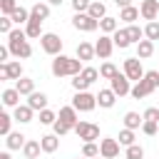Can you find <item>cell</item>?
<instances>
[{"mask_svg": "<svg viewBox=\"0 0 159 159\" xmlns=\"http://www.w3.org/2000/svg\"><path fill=\"white\" fill-rule=\"evenodd\" d=\"M40 47L47 52V55H60L62 52V40H60V35H55V32H45L42 37H40Z\"/></svg>", "mask_w": 159, "mask_h": 159, "instance_id": "obj_6", "label": "cell"}, {"mask_svg": "<svg viewBox=\"0 0 159 159\" xmlns=\"http://www.w3.org/2000/svg\"><path fill=\"white\" fill-rule=\"evenodd\" d=\"M142 124H144V117H139L137 112H127L124 114V127L127 129H139Z\"/></svg>", "mask_w": 159, "mask_h": 159, "instance_id": "obj_30", "label": "cell"}, {"mask_svg": "<svg viewBox=\"0 0 159 159\" xmlns=\"http://www.w3.org/2000/svg\"><path fill=\"white\" fill-rule=\"evenodd\" d=\"M139 12H142V17L149 20V22L157 20V15H159V0H142Z\"/></svg>", "mask_w": 159, "mask_h": 159, "instance_id": "obj_14", "label": "cell"}, {"mask_svg": "<svg viewBox=\"0 0 159 159\" xmlns=\"http://www.w3.org/2000/svg\"><path fill=\"white\" fill-rule=\"evenodd\" d=\"M124 159H144V149L139 144H129L124 152Z\"/></svg>", "mask_w": 159, "mask_h": 159, "instance_id": "obj_34", "label": "cell"}, {"mask_svg": "<svg viewBox=\"0 0 159 159\" xmlns=\"http://www.w3.org/2000/svg\"><path fill=\"white\" fill-rule=\"evenodd\" d=\"M72 87H75V92H84V89L89 87V82H87L82 75H75V80H72Z\"/></svg>", "mask_w": 159, "mask_h": 159, "instance_id": "obj_44", "label": "cell"}, {"mask_svg": "<svg viewBox=\"0 0 159 159\" xmlns=\"http://www.w3.org/2000/svg\"><path fill=\"white\" fill-rule=\"evenodd\" d=\"M99 30H102L104 35H114V32L119 30V22H117V17H109V15H104V17L99 20Z\"/></svg>", "mask_w": 159, "mask_h": 159, "instance_id": "obj_23", "label": "cell"}, {"mask_svg": "<svg viewBox=\"0 0 159 159\" xmlns=\"http://www.w3.org/2000/svg\"><path fill=\"white\" fill-rule=\"evenodd\" d=\"M0 32H2V35H10V32H12V17H10V15H2V17H0Z\"/></svg>", "mask_w": 159, "mask_h": 159, "instance_id": "obj_43", "label": "cell"}, {"mask_svg": "<svg viewBox=\"0 0 159 159\" xmlns=\"http://www.w3.org/2000/svg\"><path fill=\"white\" fill-rule=\"evenodd\" d=\"M20 77H22L20 62H2L0 65V80H20Z\"/></svg>", "mask_w": 159, "mask_h": 159, "instance_id": "obj_11", "label": "cell"}, {"mask_svg": "<svg viewBox=\"0 0 159 159\" xmlns=\"http://www.w3.org/2000/svg\"><path fill=\"white\" fill-rule=\"evenodd\" d=\"M7 47H10V55H15L17 60H27L32 55V45L27 42L25 30H12L7 35Z\"/></svg>", "mask_w": 159, "mask_h": 159, "instance_id": "obj_2", "label": "cell"}, {"mask_svg": "<svg viewBox=\"0 0 159 159\" xmlns=\"http://www.w3.org/2000/svg\"><path fill=\"white\" fill-rule=\"evenodd\" d=\"M30 12H32L35 17H40V20H47V17H50V2H35V5L30 7Z\"/></svg>", "mask_w": 159, "mask_h": 159, "instance_id": "obj_31", "label": "cell"}, {"mask_svg": "<svg viewBox=\"0 0 159 159\" xmlns=\"http://www.w3.org/2000/svg\"><path fill=\"white\" fill-rule=\"evenodd\" d=\"M142 117H144V119H149V122H159V109H157V107H147Z\"/></svg>", "mask_w": 159, "mask_h": 159, "instance_id": "obj_47", "label": "cell"}, {"mask_svg": "<svg viewBox=\"0 0 159 159\" xmlns=\"http://www.w3.org/2000/svg\"><path fill=\"white\" fill-rule=\"evenodd\" d=\"M144 37H147V40H159V22H157V20L147 22V27H144Z\"/></svg>", "mask_w": 159, "mask_h": 159, "instance_id": "obj_35", "label": "cell"}, {"mask_svg": "<svg viewBox=\"0 0 159 159\" xmlns=\"http://www.w3.org/2000/svg\"><path fill=\"white\" fill-rule=\"evenodd\" d=\"M94 159H104V157H102V154H99V157H94Z\"/></svg>", "mask_w": 159, "mask_h": 159, "instance_id": "obj_53", "label": "cell"}, {"mask_svg": "<svg viewBox=\"0 0 159 159\" xmlns=\"http://www.w3.org/2000/svg\"><path fill=\"white\" fill-rule=\"evenodd\" d=\"M52 129H55V134H57V137H65L67 132H72V127H67V124H65V122H60V119L52 124Z\"/></svg>", "mask_w": 159, "mask_h": 159, "instance_id": "obj_46", "label": "cell"}, {"mask_svg": "<svg viewBox=\"0 0 159 159\" xmlns=\"http://www.w3.org/2000/svg\"><path fill=\"white\" fill-rule=\"evenodd\" d=\"M25 32H27L30 40H40V37L45 35V32H42V20L30 12V20H27V25H25Z\"/></svg>", "mask_w": 159, "mask_h": 159, "instance_id": "obj_13", "label": "cell"}, {"mask_svg": "<svg viewBox=\"0 0 159 159\" xmlns=\"http://www.w3.org/2000/svg\"><path fill=\"white\" fill-rule=\"evenodd\" d=\"M114 102H117V94L112 92V87L109 89H99V94H97V104L99 107L109 109V107H114Z\"/></svg>", "mask_w": 159, "mask_h": 159, "instance_id": "obj_19", "label": "cell"}, {"mask_svg": "<svg viewBox=\"0 0 159 159\" xmlns=\"http://www.w3.org/2000/svg\"><path fill=\"white\" fill-rule=\"evenodd\" d=\"M72 107L77 109V112H92L94 107H97V94H92V92H75V97H72Z\"/></svg>", "mask_w": 159, "mask_h": 159, "instance_id": "obj_4", "label": "cell"}, {"mask_svg": "<svg viewBox=\"0 0 159 159\" xmlns=\"http://www.w3.org/2000/svg\"><path fill=\"white\" fill-rule=\"evenodd\" d=\"M15 89H17L20 94H32V92H35V80H30V77H20V80L15 82Z\"/></svg>", "mask_w": 159, "mask_h": 159, "instance_id": "obj_27", "label": "cell"}, {"mask_svg": "<svg viewBox=\"0 0 159 159\" xmlns=\"http://www.w3.org/2000/svg\"><path fill=\"white\" fill-rule=\"evenodd\" d=\"M132 80L124 75V72H117L112 80H109V87H112V92L117 94V97H127L129 92H132V84H129Z\"/></svg>", "mask_w": 159, "mask_h": 159, "instance_id": "obj_7", "label": "cell"}, {"mask_svg": "<svg viewBox=\"0 0 159 159\" xmlns=\"http://www.w3.org/2000/svg\"><path fill=\"white\" fill-rule=\"evenodd\" d=\"M89 2L92 0H72V7H75V12H87Z\"/></svg>", "mask_w": 159, "mask_h": 159, "instance_id": "obj_48", "label": "cell"}, {"mask_svg": "<svg viewBox=\"0 0 159 159\" xmlns=\"http://www.w3.org/2000/svg\"><path fill=\"white\" fill-rule=\"evenodd\" d=\"M32 114H35V109L30 107V104H17L15 107V122H20V124H27V122H32Z\"/></svg>", "mask_w": 159, "mask_h": 159, "instance_id": "obj_17", "label": "cell"}, {"mask_svg": "<svg viewBox=\"0 0 159 159\" xmlns=\"http://www.w3.org/2000/svg\"><path fill=\"white\" fill-rule=\"evenodd\" d=\"M27 104H30L35 112H42V109L47 107V94H45V92H32V94H27Z\"/></svg>", "mask_w": 159, "mask_h": 159, "instance_id": "obj_18", "label": "cell"}, {"mask_svg": "<svg viewBox=\"0 0 159 159\" xmlns=\"http://www.w3.org/2000/svg\"><path fill=\"white\" fill-rule=\"evenodd\" d=\"M55 122H57V114H55L52 109H47V107H45V109L40 112V124H47V127H52Z\"/></svg>", "mask_w": 159, "mask_h": 159, "instance_id": "obj_36", "label": "cell"}, {"mask_svg": "<svg viewBox=\"0 0 159 159\" xmlns=\"http://www.w3.org/2000/svg\"><path fill=\"white\" fill-rule=\"evenodd\" d=\"M75 134L80 139H84V142H94V139H99V127L92 124V122H77Z\"/></svg>", "mask_w": 159, "mask_h": 159, "instance_id": "obj_8", "label": "cell"}, {"mask_svg": "<svg viewBox=\"0 0 159 159\" xmlns=\"http://www.w3.org/2000/svg\"><path fill=\"white\" fill-rule=\"evenodd\" d=\"M80 75H82V77H84V80H87V82L92 84V82H94V80L99 77V70H94V67H84V70H82Z\"/></svg>", "mask_w": 159, "mask_h": 159, "instance_id": "obj_45", "label": "cell"}, {"mask_svg": "<svg viewBox=\"0 0 159 159\" xmlns=\"http://www.w3.org/2000/svg\"><path fill=\"white\" fill-rule=\"evenodd\" d=\"M124 75H127L132 82H139V80L144 77L142 60H139V57H129V60H124Z\"/></svg>", "mask_w": 159, "mask_h": 159, "instance_id": "obj_9", "label": "cell"}, {"mask_svg": "<svg viewBox=\"0 0 159 159\" xmlns=\"http://www.w3.org/2000/svg\"><path fill=\"white\" fill-rule=\"evenodd\" d=\"M7 55H10V47H7V45H5V47H0V65H2V62H10V60H7Z\"/></svg>", "mask_w": 159, "mask_h": 159, "instance_id": "obj_49", "label": "cell"}, {"mask_svg": "<svg viewBox=\"0 0 159 159\" xmlns=\"http://www.w3.org/2000/svg\"><path fill=\"white\" fill-rule=\"evenodd\" d=\"M154 89H159V70H149V72H144V77L132 87V97L134 99H144L147 94H152Z\"/></svg>", "mask_w": 159, "mask_h": 159, "instance_id": "obj_3", "label": "cell"}, {"mask_svg": "<svg viewBox=\"0 0 159 159\" xmlns=\"http://www.w3.org/2000/svg\"><path fill=\"white\" fill-rule=\"evenodd\" d=\"M114 5H117V7H129L132 0H114Z\"/></svg>", "mask_w": 159, "mask_h": 159, "instance_id": "obj_50", "label": "cell"}, {"mask_svg": "<svg viewBox=\"0 0 159 159\" xmlns=\"http://www.w3.org/2000/svg\"><path fill=\"white\" fill-rule=\"evenodd\" d=\"M117 75V67L112 65V62H104L102 67H99V77H104V80H112Z\"/></svg>", "mask_w": 159, "mask_h": 159, "instance_id": "obj_40", "label": "cell"}, {"mask_svg": "<svg viewBox=\"0 0 159 159\" xmlns=\"http://www.w3.org/2000/svg\"><path fill=\"white\" fill-rule=\"evenodd\" d=\"M12 119H15V117H10V114H5V112L0 114V134H2V137H7V134L12 132V129H10V127H12Z\"/></svg>", "mask_w": 159, "mask_h": 159, "instance_id": "obj_33", "label": "cell"}, {"mask_svg": "<svg viewBox=\"0 0 159 159\" xmlns=\"http://www.w3.org/2000/svg\"><path fill=\"white\" fill-rule=\"evenodd\" d=\"M40 144H42V152L45 154H52L60 147V137L57 134H45V137H40Z\"/></svg>", "mask_w": 159, "mask_h": 159, "instance_id": "obj_20", "label": "cell"}, {"mask_svg": "<svg viewBox=\"0 0 159 159\" xmlns=\"http://www.w3.org/2000/svg\"><path fill=\"white\" fill-rule=\"evenodd\" d=\"M25 142H27V137H25L22 132H10V134L5 137V147H7L10 152H15V149H22V147H25Z\"/></svg>", "mask_w": 159, "mask_h": 159, "instance_id": "obj_16", "label": "cell"}, {"mask_svg": "<svg viewBox=\"0 0 159 159\" xmlns=\"http://www.w3.org/2000/svg\"><path fill=\"white\" fill-rule=\"evenodd\" d=\"M119 139H112V137H104L102 142H99V154L104 157V159H117L119 157Z\"/></svg>", "mask_w": 159, "mask_h": 159, "instance_id": "obj_10", "label": "cell"}, {"mask_svg": "<svg viewBox=\"0 0 159 159\" xmlns=\"http://www.w3.org/2000/svg\"><path fill=\"white\" fill-rule=\"evenodd\" d=\"M10 17H12L15 25H27V20H30V10H25L22 5H17V10H15Z\"/></svg>", "mask_w": 159, "mask_h": 159, "instance_id": "obj_32", "label": "cell"}, {"mask_svg": "<svg viewBox=\"0 0 159 159\" xmlns=\"http://www.w3.org/2000/svg\"><path fill=\"white\" fill-rule=\"evenodd\" d=\"M154 55V40H139L137 42V57L139 60H147Z\"/></svg>", "mask_w": 159, "mask_h": 159, "instance_id": "obj_21", "label": "cell"}, {"mask_svg": "<svg viewBox=\"0 0 159 159\" xmlns=\"http://www.w3.org/2000/svg\"><path fill=\"white\" fill-rule=\"evenodd\" d=\"M142 132H144V134H149V137L159 134V122H149V119H144V124H142Z\"/></svg>", "mask_w": 159, "mask_h": 159, "instance_id": "obj_42", "label": "cell"}, {"mask_svg": "<svg viewBox=\"0 0 159 159\" xmlns=\"http://www.w3.org/2000/svg\"><path fill=\"white\" fill-rule=\"evenodd\" d=\"M139 15H142V12H139V7H134V5H129V7H122V10H119V20H124L127 25H132L134 20H139Z\"/></svg>", "mask_w": 159, "mask_h": 159, "instance_id": "obj_26", "label": "cell"}, {"mask_svg": "<svg viewBox=\"0 0 159 159\" xmlns=\"http://www.w3.org/2000/svg\"><path fill=\"white\" fill-rule=\"evenodd\" d=\"M119 144H122V147L134 144V129H127V127H124V129L119 132Z\"/></svg>", "mask_w": 159, "mask_h": 159, "instance_id": "obj_39", "label": "cell"}, {"mask_svg": "<svg viewBox=\"0 0 159 159\" xmlns=\"http://www.w3.org/2000/svg\"><path fill=\"white\" fill-rule=\"evenodd\" d=\"M57 119H60V122H65V124H67V127H72V129H75V127H77V122H80V119H77V109H75L72 104H70V107H60Z\"/></svg>", "mask_w": 159, "mask_h": 159, "instance_id": "obj_15", "label": "cell"}, {"mask_svg": "<svg viewBox=\"0 0 159 159\" xmlns=\"http://www.w3.org/2000/svg\"><path fill=\"white\" fill-rule=\"evenodd\" d=\"M94 55H97L94 45H89V42H80V45H77V57H80L82 62H89Z\"/></svg>", "mask_w": 159, "mask_h": 159, "instance_id": "obj_25", "label": "cell"}, {"mask_svg": "<svg viewBox=\"0 0 159 159\" xmlns=\"http://www.w3.org/2000/svg\"><path fill=\"white\" fill-rule=\"evenodd\" d=\"M72 25H75V30H82V32H94V30L99 27V20H94L89 12H75Z\"/></svg>", "mask_w": 159, "mask_h": 159, "instance_id": "obj_5", "label": "cell"}, {"mask_svg": "<svg viewBox=\"0 0 159 159\" xmlns=\"http://www.w3.org/2000/svg\"><path fill=\"white\" fill-rule=\"evenodd\" d=\"M77 159H87V157H77Z\"/></svg>", "mask_w": 159, "mask_h": 159, "instance_id": "obj_54", "label": "cell"}, {"mask_svg": "<svg viewBox=\"0 0 159 159\" xmlns=\"http://www.w3.org/2000/svg\"><path fill=\"white\" fill-rule=\"evenodd\" d=\"M47 2H50V5H62L65 0H47Z\"/></svg>", "mask_w": 159, "mask_h": 159, "instance_id": "obj_52", "label": "cell"}, {"mask_svg": "<svg viewBox=\"0 0 159 159\" xmlns=\"http://www.w3.org/2000/svg\"><path fill=\"white\" fill-rule=\"evenodd\" d=\"M20 97H22V94H20L15 87H12V89H5V92H2V104H5V107H17V104H20Z\"/></svg>", "mask_w": 159, "mask_h": 159, "instance_id": "obj_28", "label": "cell"}, {"mask_svg": "<svg viewBox=\"0 0 159 159\" xmlns=\"http://www.w3.org/2000/svg\"><path fill=\"white\" fill-rule=\"evenodd\" d=\"M94 50H97V57L107 60V57L112 55V50H114V40H112L109 35H99V40L94 42Z\"/></svg>", "mask_w": 159, "mask_h": 159, "instance_id": "obj_12", "label": "cell"}, {"mask_svg": "<svg viewBox=\"0 0 159 159\" xmlns=\"http://www.w3.org/2000/svg\"><path fill=\"white\" fill-rule=\"evenodd\" d=\"M84 67H82V60L80 57H67V55H55L52 60V75L55 77H75L80 75Z\"/></svg>", "mask_w": 159, "mask_h": 159, "instance_id": "obj_1", "label": "cell"}, {"mask_svg": "<svg viewBox=\"0 0 159 159\" xmlns=\"http://www.w3.org/2000/svg\"><path fill=\"white\" fill-rule=\"evenodd\" d=\"M112 40H114V47H119V50H127V47L132 45V40H129V32H127V27L117 30V32L112 35Z\"/></svg>", "mask_w": 159, "mask_h": 159, "instance_id": "obj_24", "label": "cell"}, {"mask_svg": "<svg viewBox=\"0 0 159 159\" xmlns=\"http://www.w3.org/2000/svg\"><path fill=\"white\" fill-rule=\"evenodd\" d=\"M0 159H12V157H10V149H7V152H2V154H0Z\"/></svg>", "mask_w": 159, "mask_h": 159, "instance_id": "obj_51", "label": "cell"}, {"mask_svg": "<svg viewBox=\"0 0 159 159\" xmlns=\"http://www.w3.org/2000/svg\"><path fill=\"white\" fill-rule=\"evenodd\" d=\"M17 10V0H0V12L2 15H12Z\"/></svg>", "mask_w": 159, "mask_h": 159, "instance_id": "obj_41", "label": "cell"}, {"mask_svg": "<svg viewBox=\"0 0 159 159\" xmlns=\"http://www.w3.org/2000/svg\"><path fill=\"white\" fill-rule=\"evenodd\" d=\"M127 32H129V40H132V42H139V40L144 37V30H142L139 25H134V22L127 25Z\"/></svg>", "mask_w": 159, "mask_h": 159, "instance_id": "obj_38", "label": "cell"}, {"mask_svg": "<svg viewBox=\"0 0 159 159\" xmlns=\"http://www.w3.org/2000/svg\"><path fill=\"white\" fill-rule=\"evenodd\" d=\"M87 12H89L94 20H102V17L107 15V7H104V2H99V0H92V2H89V7H87Z\"/></svg>", "mask_w": 159, "mask_h": 159, "instance_id": "obj_29", "label": "cell"}, {"mask_svg": "<svg viewBox=\"0 0 159 159\" xmlns=\"http://www.w3.org/2000/svg\"><path fill=\"white\" fill-rule=\"evenodd\" d=\"M40 152H42V144H40V142H35V139H27V142H25V147H22L25 159H37V157H40Z\"/></svg>", "mask_w": 159, "mask_h": 159, "instance_id": "obj_22", "label": "cell"}, {"mask_svg": "<svg viewBox=\"0 0 159 159\" xmlns=\"http://www.w3.org/2000/svg\"><path fill=\"white\" fill-rule=\"evenodd\" d=\"M82 157H87V159L99 157V147H97L94 142H84V147H82Z\"/></svg>", "mask_w": 159, "mask_h": 159, "instance_id": "obj_37", "label": "cell"}]
</instances>
